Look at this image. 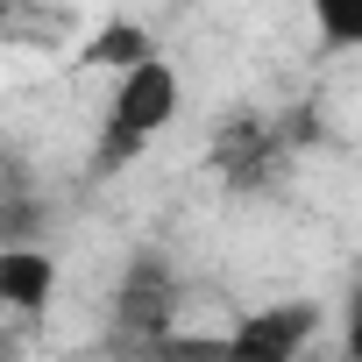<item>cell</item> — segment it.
Masks as SVG:
<instances>
[{"label": "cell", "instance_id": "1", "mask_svg": "<svg viewBox=\"0 0 362 362\" xmlns=\"http://www.w3.org/2000/svg\"><path fill=\"white\" fill-rule=\"evenodd\" d=\"M177 107H185V78H177V64L156 50V57H142V64H128L121 78H114V93H107V121H100V170H121V163H135L170 121H177Z\"/></svg>", "mask_w": 362, "mask_h": 362}, {"label": "cell", "instance_id": "2", "mask_svg": "<svg viewBox=\"0 0 362 362\" xmlns=\"http://www.w3.org/2000/svg\"><path fill=\"white\" fill-rule=\"evenodd\" d=\"M320 305L313 298H284V305H263V313H242L228 341L214 348H192V362H305V348L320 341Z\"/></svg>", "mask_w": 362, "mask_h": 362}, {"label": "cell", "instance_id": "3", "mask_svg": "<svg viewBox=\"0 0 362 362\" xmlns=\"http://www.w3.org/2000/svg\"><path fill=\"white\" fill-rule=\"evenodd\" d=\"M57 291H64V263H57L43 242H8V249H0V313L50 320Z\"/></svg>", "mask_w": 362, "mask_h": 362}, {"label": "cell", "instance_id": "4", "mask_svg": "<svg viewBox=\"0 0 362 362\" xmlns=\"http://www.w3.org/2000/svg\"><path fill=\"white\" fill-rule=\"evenodd\" d=\"M305 15H313V36L327 50H362V0H305Z\"/></svg>", "mask_w": 362, "mask_h": 362}, {"label": "cell", "instance_id": "5", "mask_svg": "<svg viewBox=\"0 0 362 362\" xmlns=\"http://www.w3.org/2000/svg\"><path fill=\"white\" fill-rule=\"evenodd\" d=\"M142 57H156V43H149L135 22H107V29H100V43H86V64H107L114 78H121L128 64H142Z\"/></svg>", "mask_w": 362, "mask_h": 362}, {"label": "cell", "instance_id": "6", "mask_svg": "<svg viewBox=\"0 0 362 362\" xmlns=\"http://www.w3.org/2000/svg\"><path fill=\"white\" fill-rule=\"evenodd\" d=\"M334 334H341V362H362V277L348 284V298H341V320H334Z\"/></svg>", "mask_w": 362, "mask_h": 362}]
</instances>
